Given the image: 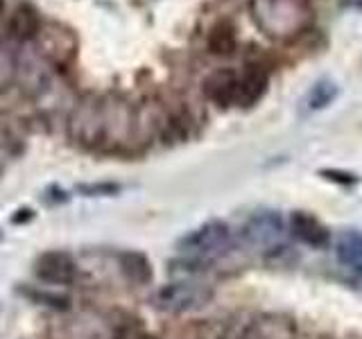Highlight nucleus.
<instances>
[{
  "label": "nucleus",
  "mask_w": 362,
  "mask_h": 339,
  "mask_svg": "<svg viewBox=\"0 0 362 339\" xmlns=\"http://www.w3.org/2000/svg\"><path fill=\"white\" fill-rule=\"evenodd\" d=\"M134 131V113L122 105L102 100H84L68 120V136L90 150L111 143H122Z\"/></svg>",
  "instance_id": "obj_1"
},
{
  "label": "nucleus",
  "mask_w": 362,
  "mask_h": 339,
  "mask_svg": "<svg viewBox=\"0 0 362 339\" xmlns=\"http://www.w3.org/2000/svg\"><path fill=\"white\" fill-rule=\"evenodd\" d=\"M254 25L272 41H292L313 23V11L303 0H249Z\"/></svg>",
  "instance_id": "obj_2"
},
{
  "label": "nucleus",
  "mask_w": 362,
  "mask_h": 339,
  "mask_svg": "<svg viewBox=\"0 0 362 339\" xmlns=\"http://www.w3.org/2000/svg\"><path fill=\"white\" fill-rule=\"evenodd\" d=\"M231 242H233L231 226L222 220H209L181 235L177 240V249L179 254L186 256V260L209 263V260L229 251Z\"/></svg>",
  "instance_id": "obj_3"
},
{
  "label": "nucleus",
  "mask_w": 362,
  "mask_h": 339,
  "mask_svg": "<svg viewBox=\"0 0 362 339\" xmlns=\"http://www.w3.org/2000/svg\"><path fill=\"white\" fill-rule=\"evenodd\" d=\"M213 299V290L195 280H175L165 282L152 294V303L156 310L170 314H184L204 308Z\"/></svg>",
  "instance_id": "obj_4"
},
{
  "label": "nucleus",
  "mask_w": 362,
  "mask_h": 339,
  "mask_svg": "<svg viewBox=\"0 0 362 339\" xmlns=\"http://www.w3.org/2000/svg\"><path fill=\"white\" fill-rule=\"evenodd\" d=\"M283 233H286V222L276 210H258L243 226L245 242L260 251L276 246L283 240Z\"/></svg>",
  "instance_id": "obj_5"
},
{
  "label": "nucleus",
  "mask_w": 362,
  "mask_h": 339,
  "mask_svg": "<svg viewBox=\"0 0 362 339\" xmlns=\"http://www.w3.org/2000/svg\"><path fill=\"white\" fill-rule=\"evenodd\" d=\"M34 39L39 43V52H43V56H48L54 66H64L75 56L77 50L75 34L68 28L59 25V23H41V30Z\"/></svg>",
  "instance_id": "obj_6"
},
{
  "label": "nucleus",
  "mask_w": 362,
  "mask_h": 339,
  "mask_svg": "<svg viewBox=\"0 0 362 339\" xmlns=\"http://www.w3.org/2000/svg\"><path fill=\"white\" fill-rule=\"evenodd\" d=\"M37 276L52 285H68L77 276V267L73 258L64 251H48L37 260Z\"/></svg>",
  "instance_id": "obj_7"
},
{
  "label": "nucleus",
  "mask_w": 362,
  "mask_h": 339,
  "mask_svg": "<svg viewBox=\"0 0 362 339\" xmlns=\"http://www.w3.org/2000/svg\"><path fill=\"white\" fill-rule=\"evenodd\" d=\"M238 86H240V77L235 75V71L220 68L204 79V95L218 107L238 105Z\"/></svg>",
  "instance_id": "obj_8"
},
{
  "label": "nucleus",
  "mask_w": 362,
  "mask_h": 339,
  "mask_svg": "<svg viewBox=\"0 0 362 339\" xmlns=\"http://www.w3.org/2000/svg\"><path fill=\"white\" fill-rule=\"evenodd\" d=\"M288 226H290L292 235L308 246L320 249V246H326L328 242H331V233H328V229L310 213H303V210L292 213Z\"/></svg>",
  "instance_id": "obj_9"
},
{
  "label": "nucleus",
  "mask_w": 362,
  "mask_h": 339,
  "mask_svg": "<svg viewBox=\"0 0 362 339\" xmlns=\"http://www.w3.org/2000/svg\"><path fill=\"white\" fill-rule=\"evenodd\" d=\"M267 82H269V75L265 71V66H258V64L247 66L245 75L240 77V86H238V105L254 107L256 102L265 95Z\"/></svg>",
  "instance_id": "obj_10"
},
{
  "label": "nucleus",
  "mask_w": 362,
  "mask_h": 339,
  "mask_svg": "<svg viewBox=\"0 0 362 339\" xmlns=\"http://www.w3.org/2000/svg\"><path fill=\"white\" fill-rule=\"evenodd\" d=\"M41 23L43 20L39 16V9L30 3H23L9 16V34L18 41H32L39 34Z\"/></svg>",
  "instance_id": "obj_11"
},
{
  "label": "nucleus",
  "mask_w": 362,
  "mask_h": 339,
  "mask_svg": "<svg viewBox=\"0 0 362 339\" xmlns=\"http://www.w3.org/2000/svg\"><path fill=\"white\" fill-rule=\"evenodd\" d=\"M335 256L349 271L362 276V233L342 231L335 240Z\"/></svg>",
  "instance_id": "obj_12"
},
{
  "label": "nucleus",
  "mask_w": 362,
  "mask_h": 339,
  "mask_svg": "<svg viewBox=\"0 0 362 339\" xmlns=\"http://www.w3.org/2000/svg\"><path fill=\"white\" fill-rule=\"evenodd\" d=\"M245 339H294V326L281 316H263L249 326Z\"/></svg>",
  "instance_id": "obj_13"
},
{
  "label": "nucleus",
  "mask_w": 362,
  "mask_h": 339,
  "mask_svg": "<svg viewBox=\"0 0 362 339\" xmlns=\"http://www.w3.org/2000/svg\"><path fill=\"white\" fill-rule=\"evenodd\" d=\"M120 269L127 276V280L136 282V285H150L152 282V263L147 260L145 254L141 251H122L120 254Z\"/></svg>",
  "instance_id": "obj_14"
},
{
  "label": "nucleus",
  "mask_w": 362,
  "mask_h": 339,
  "mask_svg": "<svg viewBox=\"0 0 362 339\" xmlns=\"http://www.w3.org/2000/svg\"><path fill=\"white\" fill-rule=\"evenodd\" d=\"M339 95V86L333 82V79H328V77H324V79H320V82H315L313 86H310V90L305 93V97H303V111L305 113H315V111H322V109H326L331 102L335 100Z\"/></svg>",
  "instance_id": "obj_15"
},
{
  "label": "nucleus",
  "mask_w": 362,
  "mask_h": 339,
  "mask_svg": "<svg viewBox=\"0 0 362 339\" xmlns=\"http://www.w3.org/2000/svg\"><path fill=\"white\" fill-rule=\"evenodd\" d=\"M238 37H235V28L229 20H220L215 23L209 32V52L215 56H229L235 52Z\"/></svg>",
  "instance_id": "obj_16"
},
{
  "label": "nucleus",
  "mask_w": 362,
  "mask_h": 339,
  "mask_svg": "<svg viewBox=\"0 0 362 339\" xmlns=\"http://www.w3.org/2000/svg\"><path fill=\"white\" fill-rule=\"evenodd\" d=\"M21 294L34 303H41V305H48V308L54 310H68L71 308V299L64 297V294H57V292H45V290H32V287H23Z\"/></svg>",
  "instance_id": "obj_17"
},
{
  "label": "nucleus",
  "mask_w": 362,
  "mask_h": 339,
  "mask_svg": "<svg viewBox=\"0 0 362 339\" xmlns=\"http://www.w3.org/2000/svg\"><path fill=\"white\" fill-rule=\"evenodd\" d=\"M122 186L120 184H111V181H98V184H79L77 192L84 197H109L120 192Z\"/></svg>",
  "instance_id": "obj_18"
},
{
  "label": "nucleus",
  "mask_w": 362,
  "mask_h": 339,
  "mask_svg": "<svg viewBox=\"0 0 362 339\" xmlns=\"http://www.w3.org/2000/svg\"><path fill=\"white\" fill-rule=\"evenodd\" d=\"M32 218H34L32 208H21V210H16L14 218H11V222H14V224H21V222H28V220H32Z\"/></svg>",
  "instance_id": "obj_19"
},
{
  "label": "nucleus",
  "mask_w": 362,
  "mask_h": 339,
  "mask_svg": "<svg viewBox=\"0 0 362 339\" xmlns=\"http://www.w3.org/2000/svg\"><path fill=\"white\" fill-rule=\"evenodd\" d=\"M136 339H156V337H154V335H139Z\"/></svg>",
  "instance_id": "obj_20"
},
{
  "label": "nucleus",
  "mask_w": 362,
  "mask_h": 339,
  "mask_svg": "<svg viewBox=\"0 0 362 339\" xmlns=\"http://www.w3.org/2000/svg\"><path fill=\"white\" fill-rule=\"evenodd\" d=\"M3 11H5V0H0V18H3Z\"/></svg>",
  "instance_id": "obj_21"
}]
</instances>
